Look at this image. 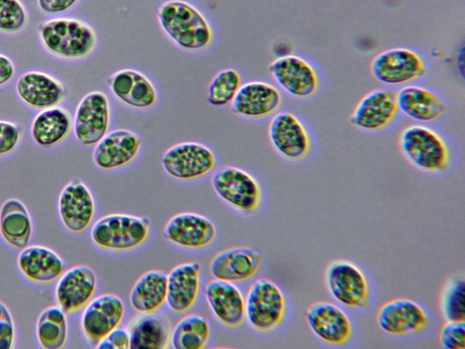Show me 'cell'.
Listing matches in <instances>:
<instances>
[{
    "instance_id": "3",
    "label": "cell",
    "mask_w": 465,
    "mask_h": 349,
    "mask_svg": "<svg viewBox=\"0 0 465 349\" xmlns=\"http://www.w3.org/2000/svg\"><path fill=\"white\" fill-rule=\"evenodd\" d=\"M38 35L43 47L49 54L68 61L86 59L97 45L94 28L78 18L47 20L40 25Z\"/></svg>"
},
{
    "instance_id": "17",
    "label": "cell",
    "mask_w": 465,
    "mask_h": 349,
    "mask_svg": "<svg viewBox=\"0 0 465 349\" xmlns=\"http://www.w3.org/2000/svg\"><path fill=\"white\" fill-rule=\"evenodd\" d=\"M142 146L143 138L136 132L124 128L114 129L94 145L93 162L104 172L123 169L134 162Z\"/></svg>"
},
{
    "instance_id": "20",
    "label": "cell",
    "mask_w": 465,
    "mask_h": 349,
    "mask_svg": "<svg viewBox=\"0 0 465 349\" xmlns=\"http://www.w3.org/2000/svg\"><path fill=\"white\" fill-rule=\"evenodd\" d=\"M58 213L64 226L73 234H82L91 225L95 201L83 180L74 177L63 187L58 197Z\"/></svg>"
},
{
    "instance_id": "42",
    "label": "cell",
    "mask_w": 465,
    "mask_h": 349,
    "mask_svg": "<svg viewBox=\"0 0 465 349\" xmlns=\"http://www.w3.org/2000/svg\"><path fill=\"white\" fill-rule=\"evenodd\" d=\"M104 338L110 343L112 348H130V334L127 328L120 327L119 325Z\"/></svg>"
},
{
    "instance_id": "19",
    "label": "cell",
    "mask_w": 465,
    "mask_h": 349,
    "mask_svg": "<svg viewBox=\"0 0 465 349\" xmlns=\"http://www.w3.org/2000/svg\"><path fill=\"white\" fill-rule=\"evenodd\" d=\"M124 314L125 306L121 297L111 293L102 294L84 308L81 316L83 334L96 344L122 324Z\"/></svg>"
},
{
    "instance_id": "38",
    "label": "cell",
    "mask_w": 465,
    "mask_h": 349,
    "mask_svg": "<svg viewBox=\"0 0 465 349\" xmlns=\"http://www.w3.org/2000/svg\"><path fill=\"white\" fill-rule=\"evenodd\" d=\"M439 342L445 349L465 347L464 321H444L439 332Z\"/></svg>"
},
{
    "instance_id": "41",
    "label": "cell",
    "mask_w": 465,
    "mask_h": 349,
    "mask_svg": "<svg viewBox=\"0 0 465 349\" xmlns=\"http://www.w3.org/2000/svg\"><path fill=\"white\" fill-rule=\"evenodd\" d=\"M80 0H37L40 10L45 14L64 13L77 5Z\"/></svg>"
},
{
    "instance_id": "39",
    "label": "cell",
    "mask_w": 465,
    "mask_h": 349,
    "mask_svg": "<svg viewBox=\"0 0 465 349\" xmlns=\"http://www.w3.org/2000/svg\"><path fill=\"white\" fill-rule=\"evenodd\" d=\"M21 127L10 121L0 120V157L12 154L22 140Z\"/></svg>"
},
{
    "instance_id": "8",
    "label": "cell",
    "mask_w": 465,
    "mask_h": 349,
    "mask_svg": "<svg viewBox=\"0 0 465 349\" xmlns=\"http://www.w3.org/2000/svg\"><path fill=\"white\" fill-rule=\"evenodd\" d=\"M211 183L220 199L242 213L252 214L261 206L262 191L259 181L240 167L224 165L216 169Z\"/></svg>"
},
{
    "instance_id": "36",
    "label": "cell",
    "mask_w": 465,
    "mask_h": 349,
    "mask_svg": "<svg viewBox=\"0 0 465 349\" xmlns=\"http://www.w3.org/2000/svg\"><path fill=\"white\" fill-rule=\"evenodd\" d=\"M465 282L463 276H451L443 284L439 295L440 314L444 321H464Z\"/></svg>"
},
{
    "instance_id": "43",
    "label": "cell",
    "mask_w": 465,
    "mask_h": 349,
    "mask_svg": "<svg viewBox=\"0 0 465 349\" xmlns=\"http://www.w3.org/2000/svg\"><path fill=\"white\" fill-rule=\"evenodd\" d=\"M15 67L7 55L0 53V88L7 85L14 77Z\"/></svg>"
},
{
    "instance_id": "14",
    "label": "cell",
    "mask_w": 465,
    "mask_h": 349,
    "mask_svg": "<svg viewBox=\"0 0 465 349\" xmlns=\"http://www.w3.org/2000/svg\"><path fill=\"white\" fill-rule=\"evenodd\" d=\"M112 122L109 97L99 90L85 94L79 101L73 118V132L83 146H94L108 132Z\"/></svg>"
},
{
    "instance_id": "33",
    "label": "cell",
    "mask_w": 465,
    "mask_h": 349,
    "mask_svg": "<svg viewBox=\"0 0 465 349\" xmlns=\"http://www.w3.org/2000/svg\"><path fill=\"white\" fill-rule=\"evenodd\" d=\"M211 327L200 314L181 318L171 331L170 343L174 349H202L209 341Z\"/></svg>"
},
{
    "instance_id": "31",
    "label": "cell",
    "mask_w": 465,
    "mask_h": 349,
    "mask_svg": "<svg viewBox=\"0 0 465 349\" xmlns=\"http://www.w3.org/2000/svg\"><path fill=\"white\" fill-rule=\"evenodd\" d=\"M33 234V222L25 204L17 198L5 200L0 207V234L11 247L23 249Z\"/></svg>"
},
{
    "instance_id": "21",
    "label": "cell",
    "mask_w": 465,
    "mask_h": 349,
    "mask_svg": "<svg viewBox=\"0 0 465 349\" xmlns=\"http://www.w3.org/2000/svg\"><path fill=\"white\" fill-rule=\"evenodd\" d=\"M163 237L169 243L184 249H202L216 237V227L206 216L182 212L173 215L163 229Z\"/></svg>"
},
{
    "instance_id": "1",
    "label": "cell",
    "mask_w": 465,
    "mask_h": 349,
    "mask_svg": "<svg viewBox=\"0 0 465 349\" xmlns=\"http://www.w3.org/2000/svg\"><path fill=\"white\" fill-rule=\"evenodd\" d=\"M159 27L178 49L191 54L209 49L214 30L204 14L186 0H166L156 10Z\"/></svg>"
},
{
    "instance_id": "18",
    "label": "cell",
    "mask_w": 465,
    "mask_h": 349,
    "mask_svg": "<svg viewBox=\"0 0 465 349\" xmlns=\"http://www.w3.org/2000/svg\"><path fill=\"white\" fill-rule=\"evenodd\" d=\"M282 95L274 85L252 80L242 84L230 105L231 112L246 120H262L279 111Z\"/></svg>"
},
{
    "instance_id": "24",
    "label": "cell",
    "mask_w": 465,
    "mask_h": 349,
    "mask_svg": "<svg viewBox=\"0 0 465 349\" xmlns=\"http://www.w3.org/2000/svg\"><path fill=\"white\" fill-rule=\"evenodd\" d=\"M19 99L28 107L44 110L59 105L65 97V87L54 76L42 71H27L15 84Z\"/></svg>"
},
{
    "instance_id": "32",
    "label": "cell",
    "mask_w": 465,
    "mask_h": 349,
    "mask_svg": "<svg viewBox=\"0 0 465 349\" xmlns=\"http://www.w3.org/2000/svg\"><path fill=\"white\" fill-rule=\"evenodd\" d=\"M130 348L163 349L170 343V329L166 320L162 316L140 314L134 317L128 326Z\"/></svg>"
},
{
    "instance_id": "2",
    "label": "cell",
    "mask_w": 465,
    "mask_h": 349,
    "mask_svg": "<svg viewBox=\"0 0 465 349\" xmlns=\"http://www.w3.org/2000/svg\"><path fill=\"white\" fill-rule=\"evenodd\" d=\"M398 147L415 169L430 174L445 173L450 165V149L443 136L423 124L403 127L398 135Z\"/></svg>"
},
{
    "instance_id": "23",
    "label": "cell",
    "mask_w": 465,
    "mask_h": 349,
    "mask_svg": "<svg viewBox=\"0 0 465 349\" xmlns=\"http://www.w3.org/2000/svg\"><path fill=\"white\" fill-rule=\"evenodd\" d=\"M262 264V255L259 251L247 246L231 247L212 258L209 271L215 279L235 284L255 276Z\"/></svg>"
},
{
    "instance_id": "6",
    "label": "cell",
    "mask_w": 465,
    "mask_h": 349,
    "mask_svg": "<svg viewBox=\"0 0 465 349\" xmlns=\"http://www.w3.org/2000/svg\"><path fill=\"white\" fill-rule=\"evenodd\" d=\"M150 220L129 214H109L100 217L91 228V240L100 249L127 252L147 240Z\"/></svg>"
},
{
    "instance_id": "30",
    "label": "cell",
    "mask_w": 465,
    "mask_h": 349,
    "mask_svg": "<svg viewBox=\"0 0 465 349\" xmlns=\"http://www.w3.org/2000/svg\"><path fill=\"white\" fill-rule=\"evenodd\" d=\"M167 274L160 270L143 273L134 284L129 302L139 314H155L166 303Z\"/></svg>"
},
{
    "instance_id": "7",
    "label": "cell",
    "mask_w": 465,
    "mask_h": 349,
    "mask_svg": "<svg viewBox=\"0 0 465 349\" xmlns=\"http://www.w3.org/2000/svg\"><path fill=\"white\" fill-rule=\"evenodd\" d=\"M374 80L389 87L414 84L428 73L424 58L415 50L395 47L375 55L370 63Z\"/></svg>"
},
{
    "instance_id": "16",
    "label": "cell",
    "mask_w": 465,
    "mask_h": 349,
    "mask_svg": "<svg viewBox=\"0 0 465 349\" xmlns=\"http://www.w3.org/2000/svg\"><path fill=\"white\" fill-rule=\"evenodd\" d=\"M106 85L114 98L130 110L148 111L158 104L155 85L139 70L119 69L107 77Z\"/></svg>"
},
{
    "instance_id": "27",
    "label": "cell",
    "mask_w": 465,
    "mask_h": 349,
    "mask_svg": "<svg viewBox=\"0 0 465 349\" xmlns=\"http://www.w3.org/2000/svg\"><path fill=\"white\" fill-rule=\"evenodd\" d=\"M17 266L25 278L38 284L56 281L66 269L64 261L55 251L40 244L26 245L21 249Z\"/></svg>"
},
{
    "instance_id": "13",
    "label": "cell",
    "mask_w": 465,
    "mask_h": 349,
    "mask_svg": "<svg viewBox=\"0 0 465 349\" xmlns=\"http://www.w3.org/2000/svg\"><path fill=\"white\" fill-rule=\"evenodd\" d=\"M268 70L278 87L292 98L310 99L320 88L318 71L300 55L278 56L269 64Z\"/></svg>"
},
{
    "instance_id": "22",
    "label": "cell",
    "mask_w": 465,
    "mask_h": 349,
    "mask_svg": "<svg viewBox=\"0 0 465 349\" xmlns=\"http://www.w3.org/2000/svg\"><path fill=\"white\" fill-rule=\"evenodd\" d=\"M97 287V276L94 269L86 264H77L58 278L55 286L57 305L65 314H74L94 298Z\"/></svg>"
},
{
    "instance_id": "40",
    "label": "cell",
    "mask_w": 465,
    "mask_h": 349,
    "mask_svg": "<svg viewBox=\"0 0 465 349\" xmlns=\"http://www.w3.org/2000/svg\"><path fill=\"white\" fill-rule=\"evenodd\" d=\"M15 340V327L7 305L0 301V349H12Z\"/></svg>"
},
{
    "instance_id": "26",
    "label": "cell",
    "mask_w": 465,
    "mask_h": 349,
    "mask_svg": "<svg viewBox=\"0 0 465 349\" xmlns=\"http://www.w3.org/2000/svg\"><path fill=\"white\" fill-rule=\"evenodd\" d=\"M397 103L400 113L420 124L434 123L449 112V105L440 95L414 84L397 91Z\"/></svg>"
},
{
    "instance_id": "34",
    "label": "cell",
    "mask_w": 465,
    "mask_h": 349,
    "mask_svg": "<svg viewBox=\"0 0 465 349\" xmlns=\"http://www.w3.org/2000/svg\"><path fill=\"white\" fill-rule=\"evenodd\" d=\"M35 331L43 348H62L68 334L66 314L58 305L45 308L38 315Z\"/></svg>"
},
{
    "instance_id": "9",
    "label": "cell",
    "mask_w": 465,
    "mask_h": 349,
    "mask_svg": "<svg viewBox=\"0 0 465 349\" xmlns=\"http://www.w3.org/2000/svg\"><path fill=\"white\" fill-rule=\"evenodd\" d=\"M305 323L312 334L323 344L345 347L352 342L355 327L343 307L330 301H317L305 310Z\"/></svg>"
},
{
    "instance_id": "25",
    "label": "cell",
    "mask_w": 465,
    "mask_h": 349,
    "mask_svg": "<svg viewBox=\"0 0 465 349\" xmlns=\"http://www.w3.org/2000/svg\"><path fill=\"white\" fill-rule=\"evenodd\" d=\"M204 295L213 315L220 324L229 328L243 324L244 297L233 283L214 278L206 284Z\"/></svg>"
},
{
    "instance_id": "29",
    "label": "cell",
    "mask_w": 465,
    "mask_h": 349,
    "mask_svg": "<svg viewBox=\"0 0 465 349\" xmlns=\"http://www.w3.org/2000/svg\"><path fill=\"white\" fill-rule=\"evenodd\" d=\"M72 131V115L67 109L59 105L41 110L34 117L30 127L32 139L43 148L58 145Z\"/></svg>"
},
{
    "instance_id": "4",
    "label": "cell",
    "mask_w": 465,
    "mask_h": 349,
    "mask_svg": "<svg viewBox=\"0 0 465 349\" xmlns=\"http://www.w3.org/2000/svg\"><path fill=\"white\" fill-rule=\"evenodd\" d=\"M325 288L336 304L344 309L363 311L371 301V285L366 273L347 259H335L325 267Z\"/></svg>"
},
{
    "instance_id": "28",
    "label": "cell",
    "mask_w": 465,
    "mask_h": 349,
    "mask_svg": "<svg viewBox=\"0 0 465 349\" xmlns=\"http://www.w3.org/2000/svg\"><path fill=\"white\" fill-rule=\"evenodd\" d=\"M201 266L197 262H185L174 266L167 274L166 304L175 314L190 311L195 304L200 288Z\"/></svg>"
},
{
    "instance_id": "35",
    "label": "cell",
    "mask_w": 465,
    "mask_h": 349,
    "mask_svg": "<svg viewBox=\"0 0 465 349\" xmlns=\"http://www.w3.org/2000/svg\"><path fill=\"white\" fill-rule=\"evenodd\" d=\"M242 77L234 68L220 70L210 81L206 89V100L214 107H225L231 105L240 86Z\"/></svg>"
},
{
    "instance_id": "11",
    "label": "cell",
    "mask_w": 465,
    "mask_h": 349,
    "mask_svg": "<svg viewBox=\"0 0 465 349\" xmlns=\"http://www.w3.org/2000/svg\"><path fill=\"white\" fill-rule=\"evenodd\" d=\"M267 135L275 153L288 162H302L312 152L309 130L299 116L291 111H278L271 116Z\"/></svg>"
},
{
    "instance_id": "5",
    "label": "cell",
    "mask_w": 465,
    "mask_h": 349,
    "mask_svg": "<svg viewBox=\"0 0 465 349\" xmlns=\"http://www.w3.org/2000/svg\"><path fill=\"white\" fill-rule=\"evenodd\" d=\"M244 302L245 320L257 332L275 331L287 317V297L282 289L271 279H256L250 285Z\"/></svg>"
},
{
    "instance_id": "12",
    "label": "cell",
    "mask_w": 465,
    "mask_h": 349,
    "mask_svg": "<svg viewBox=\"0 0 465 349\" xmlns=\"http://www.w3.org/2000/svg\"><path fill=\"white\" fill-rule=\"evenodd\" d=\"M376 323L387 335L404 338L424 334L430 326V317L421 304L401 297L389 300L379 307Z\"/></svg>"
},
{
    "instance_id": "15",
    "label": "cell",
    "mask_w": 465,
    "mask_h": 349,
    "mask_svg": "<svg viewBox=\"0 0 465 349\" xmlns=\"http://www.w3.org/2000/svg\"><path fill=\"white\" fill-rule=\"evenodd\" d=\"M399 113L397 91L382 87L365 94L355 105L349 121L360 131L379 133L393 124Z\"/></svg>"
},
{
    "instance_id": "10",
    "label": "cell",
    "mask_w": 465,
    "mask_h": 349,
    "mask_svg": "<svg viewBox=\"0 0 465 349\" xmlns=\"http://www.w3.org/2000/svg\"><path fill=\"white\" fill-rule=\"evenodd\" d=\"M160 162L168 176L182 182H191L210 174L216 165V156L206 145L186 141L167 148Z\"/></svg>"
},
{
    "instance_id": "37",
    "label": "cell",
    "mask_w": 465,
    "mask_h": 349,
    "mask_svg": "<svg viewBox=\"0 0 465 349\" xmlns=\"http://www.w3.org/2000/svg\"><path fill=\"white\" fill-rule=\"evenodd\" d=\"M27 23V12L19 0H0V32L19 33Z\"/></svg>"
}]
</instances>
